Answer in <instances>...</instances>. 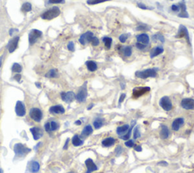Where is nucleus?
<instances>
[{
  "mask_svg": "<svg viewBox=\"0 0 194 173\" xmlns=\"http://www.w3.org/2000/svg\"><path fill=\"white\" fill-rule=\"evenodd\" d=\"M156 68H149V69H146L144 71H141V72H137L135 73L136 77H139V78H142L146 79L147 77H155L156 76Z\"/></svg>",
  "mask_w": 194,
  "mask_h": 173,
  "instance_id": "nucleus-1",
  "label": "nucleus"
},
{
  "mask_svg": "<svg viewBox=\"0 0 194 173\" xmlns=\"http://www.w3.org/2000/svg\"><path fill=\"white\" fill-rule=\"evenodd\" d=\"M60 12H60V9L58 7H53V8H50V9L43 14L41 18L45 19V20H51V19L58 17L60 15Z\"/></svg>",
  "mask_w": 194,
  "mask_h": 173,
  "instance_id": "nucleus-2",
  "label": "nucleus"
},
{
  "mask_svg": "<svg viewBox=\"0 0 194 173\" xmlns=\"http://www.w3.org/2000/svg\"><path fill=\"white\" fill-rule=\"evenodd\" d=\"M14 151L18 157H23L30 152V149L26 147L21 143H16L14 147Z\"/></svg>",
  "mask_w": 194,
  "mask_h": 173,
  "instance_id": "nucleus-3",
  "label": "nucleus"
},
{
  "mask_svg": "<svg viewBox=\"0 0 194 173\" xmlns=\"http://www.w3.org/2000/svg\"><path fill=\"white\" fill-rule=\"evenodd\" d=\"M149 91H150V88L149 86H138V87H135L133 90V98L137 99V98L142 96V95L149 92Z\"/></svg>",
  "mask_w": 194,
  "mask_h": 173,
  "instance_id": "nucleus-4",
  "label": "nucleus"
},
{
  "mask_svg": "<svg viewBox=\"0 0 194 173\" xmlns=\"http://www.w3.org/2000/svg\"><path fill=\"white\" fill-rule=\"evenodd\" d=\"M159 105L165 111H171L172 110V103H171V100L169 99L168 96H163L161 98L160 101H159Z\"/></svg>",
  "mask_w": 194,
  "mask_h": 173,
  "instance_id": "nucleus-5",
  "label": "nucleus"
},
{
  "mask_svg": "<svg viewBox=\"0 0 194 173\" xmlns=\"http://www.w3.org/2000/svg\"><path fill=\"white\" fill-rule=\"evenodd\" d=\"M87 85H86V83L84 84V85L82 86L81 89L79 91V92L78 93V94L76 95L75 98L80 103H82V102H84L87 99Z\"/></svg>",
  "mask_w": 194,
  "mask_h": 173,
  "instance_id": "nucleus-6",
  "label": "nucleus"
},
{
  "mask_svg": "<svg viewBox=\"0 0 194 173\" xmlns=\"http://www.w3.org/2000/svg\"><path fill=\"white\" fill-rule=\"evenodd\" d=\"M30 116L35 122H40L43 118V113L40 110L37 108H33L30 111Z\"/></svg>",
  "mask_w": 194,
  "mask_h": 173,
  "instance_id": "nucleus-7",
  "label": "nucleus"
},
{
  "mask_svg": "<svg viewBox=\"0 0 194 173\" xmlns=\"http://www.w3.org/2000/svg\"><path fill=\"white\" fill-rule=\"evenodd\" d=\"M42 34L43 33L40 30H36V29H34V30L30 31V34H29V42H30V44H34L36 41L37 40V39L42 36Z\"/></svg>",
  "mask_w": 194,
  "mask_h": 173,
  "instance_id": "nucleus-8",
  "label": "nucleus"
},
{
  "mask_svg": "<svg viewBox=\"0 0 194 173\" xmlns=\"http://www.w3.org/2000/svg\"><path fill=\"white\" fill-rule=\"evenodd\" d=\"M182 108L187 110H194V100L191 98H185L181 101V103Z\"/></svg>",
  "mask_w": 194,
  "mask_h": 173,
  "instance_id": "nucleus-9",
  "label": "nucleus"
},
{
  "mask_svg": "<svg viewBox=\"0 0 194 173\" xmlns=\"http://www.w3.org/2000/svg\"><path fill=\"white\" fill-rule=\"evenodd\" d=\"M93 37V34L92 32H87L86 34H82L80 36V39H79V42L81 43L82 45H85L87 43H90Z\"/></svg>",
  "mask_w": 194,
  "mask_h": 173,
  "instance_id": "nucleus-10",
  "label": "nucleus"
},
{
  "mask_svg": "<svg viewBox=\"0 0 194 173\" xmlns=\"http://www.w3.org/2000/svg\"><path fill=\"white\" fill-rule=\"evenodd\" d=\"M176 37L177 38L185 37L187 39V42L190 43V37H189L188 31L184 26H183V25L180 26L179 30H178V33L176 35Z\"/></svg>",
  "mask_w": 194,
  "mask_h": 173,
  "instance_id": "nucleus-11",
  "label": "nucleus"
},
{
  "mask_svg": "<svg viewBox=\"0 0 194 173\" xmlns=\"http://www.w3.org/2000/svg\"><path fill=\"white\" fill-rule=\"evenodd\" d=\"M183 124H184V119L183 118H177L171 124V128H172L173 131H178L183 126Z\"/></svg>",
  "mask_w": 194,
  "mask_h": 173,
  "instance_id": "nucleus-12",
  "label": "nucleus"
},
{
  "mask_svg": "<svg viewBox=\"0 0 194 173\" xmlns=\"http://www.w3.org/2000/svg\"><path fill=\"white\" fill-rule=\"evenodd\" d=\"M15 112L18 116H24L26 113V110H25V105L22 103V102L18 101L16 103V106H15Z\"/></svg>",
  "mask_w": 194,
  "mask_h": 173,
  "instance_id": "nucleus-13",
  "label": "nucleus"
},
{
  "mask_svg": "<svg viewBox=\"0 0 194 173\" xmlns=\"http://www.w3.org/2000/svg\"><path fill=\"white\" fill-rule=\"evenodd\" d=\"M85 165L87 168V171L86 173H91L94 172V171H97L98 169L97 165L94 163V162L92 161V159H87V160L85 161Z\"/></svg>",
  "mask_w": 194,
  "mask_h": 173,
  "instance_id": "nucleus-14",
  "label": "nucleus"
},
{
  "mask_svg": "<svg viewBox=\"0 0 194 173\" xmlns=\"http://www.w3.org/2000/svg\"><path fill=\"white\" fill-rule=\"evenodd\" d=\"M61 99L68 103H71V102L75 99V96H76L74 93L73 92H71V91H69V92H67V93H61Z\"/></svg>",
  "mask_w": 194,
  "mask_h": 173,
  "instance_id": "nucleus-15",
  "label": "nucleus"
},
{
  "mask_svg": "<svg viewBox=\"0 0 194 173\" xmlns=\"http://www.w3.org/2000/svg\"><path fill=\"white\" fill-rule=\"evenodd\" d=\"M30 131H31L33 136H34V140H39L41 137H43V130L39 129V128L37 127L32 128V129H30Z\"/></svg>",
  "mask_w": 194,
  "mask_h": 173,
  "instance_id": "nucleus-16",
  "label": "nucleus"
},
{
  "mask_svg": "<svg viewBox=\"0 0 194 173\" xmlns=\"http://www.w3.org/2000/svg\"><path fill=\"white\" fill-rule=\"evenodd\" d=\"M180 10H181V13L178 14V17L180 18H188V14L186 11V6H185V3L183 2V0H182L181 2L178 4Z\"/></svg>",
  "mask_w": 194,
  "mask_h": 173,
  "instance_id": "nucleus-17",
  "label": "nucleus"
},
{
  "mask_svg": "<svg viewBox=\"0 0 194 173\" xmlns=\"http://www.w3.org/2000/svg\"><path fill=\"white\" fill-rule=\"evenodd\" d=\"M59 128V125L56 122H47L45 124V129L46 131H56V130L58 129Z\"/></svg>",
  "mask_w": 194,
  "mask_h": 173,
  "instance_id": "nucleus-18",
  "label": "nucleus"
},
{
  "mask_svg": "<svg viewBox=\"0 0 194 173\" xmlns=\"http://www.w3.org/2000/svg\"><path fill=\"white\" fill-rule=\"evenodd\" d=\"M169 134H170V131H169V129H168V128L166 125H165V124H162V125H161L160 134H159L160 138L164 140L167 139L168 137H169Z\"/></svg>",
  "mask_w": 194,
  "mask_h": 173,
  "instance_id": "nucleus-19",
  "label": "nucleus"
},
{
  "mask_svg": "<svg viewBox=\"0 0 194 173\" xmlns=\"http://www.w3.org/2000/svg\"><path fill=\"white\" fill-rule=\"evenodd\" d=\"M130 129L129 124H124L122 126H120V127L117 128L116 132L117 134L119 136H123L125 134H127V132L128 131V130Z\"/></svg>",
  "mask_w": 194,
  "mask_h": 173,
  "instance_id": "nucleus-20",
  "label": "nucleus"
},
{
  "mask_svg": "<svg viewBox=\"0 0 194 173\" xmlns=\"http://www.w3.org/2000/svg\"><path fill=\"white\" fill-rule=\"evenodd\" d=\"M18 40H19V37H16L14 39H12V40L8 44V50H9V53H13L15 49L18 47Z\"/></svg>",
  "mask_w": 194,
  "mask_h": 173,
  "instance_id": "nucleus-21",
  "label": "nucleus"
},
{
  "mask_svg": "<svg viewBox=\"0 0 194 173\" xmlns=\"http://www.w3.org/2000/svg\"><path fill=\"white\" fill-rule=\"evenodd\" d=\"M49 112L54 114H63L65 112V109L61 105H54L49 109Z\"/></svg>",
  "mask_w": 194,
  "mask_h": 173,
  "instance_id": "nucleus-22",
  "label": "nucleus"
},
{
  "mask_svg": "<svg viewBox=\"0 0 194 173\" xmlns=\"http://www.w3.org/2000/svg\"><path fill=\"white\" fill-rule=\"evenodd\" d=\"M115 143V139L113 138H107L102 141V145L104 147H110Z\"/></svg>",
  "mask_w": 194,
  "mask_h": 173,
  "instance_id": "nucleus-23",
  "label": "nucleus"
},
{
  "mask_svg": "<svg viewBox=\"0 0 194 173\" xmlns=\"http://www.w3.org/2000/svg\"><path fill=\"white\" fill-rule=\"evenodd\" d=\"M137 41H138V43H142V44H144V45H147L149 42V36L146 34H140V35L137 36Z\"/></svg>",
  "mask_w": 194,
  "mask_h": 173,
  "instance_id": "nucleus-24",
  "label": "nucleus"
},
{
  "mask_svg": "<svg viewBox=\"0 0 194 173\" xmlns=\"http://www.w3.org/2000/svg\"><path fill=\"white\" fill-rule=\"evenodd\" d=\"M39 170V162L36 161H33L29 164V171L32 173H36Z\"/></svg>",
  "mask_w": 194,
  "mask_h": 173,
  "instance_id": "nucleus-25",
  "label": "nucleus"
},
{
  "mask_svg": "<svg viewBox=\"0 0 194 173\" xmlns=\"http://www.w3.org/2000/svg\"><path fill=\"white\" fill-rule=\"evenodd\" d=\"M163 51H164V49H163L162 47H160V46H157V47L153 48L150 53V57L152 58H154V57L159 56L161 53H162Z\"/></svg>",
  "mask_w": 194,
  "mask_h": 173,
  "instance_id": "nucleus-26",
  "label": "nucleus"
},
{
  "mask_svg": "<svg viewBox=\"0 0 194 173\" xmlns=\"http://www.w3.org/2000/svg\"><path fill=\"white\" fill-rule=\"evenodd\" d=\"M92 131H93V129H92V126L90 125V124H88V125L85 126V127L83 128V131H82V133H81V136L87 137V136L90 135V134L92 133Z\"/></svg>",
  "mask_w": 194,
  "mask_h": 173,
  "instance_id": "nucleus-27",
  "label": "nucleus"
},
{
  "mask_svg": "<svg viewBox=\"0 0 194 173\" xmlns=\"http://www.w3.org/2000/svg\"><path fill=\"white\" fill-rule=\"evenodd\" d=\"M135 124H136V122H135V121H133V122H132V123H131V125H130L129 130H128V132H127V134H125L124 135H123V136L121 137V139L124 140V141H127V140H129L130 139V135H131L132 131H133V127H134Z\"/></svg>",
  "mask_w": 194,
  "mask_h": 173,
  "instance_id": "nucleus-28",
  "label": "nucleus"
},
{
  "mask_svg": "<svg viewBox=\"0 0 194 173\" xmlns=\"http://www.w3.org/2000/svg\"><path fill=\"white\" fill-rule=\"evenodd\" d=\"M72 143H73V145L74 147H79L83 145V141L80 139V137L76 134V135L74 136L73 138H72Z\"/></svg>",
  "mask_w": 194,
  "mask_h": 173,
  "instance_id": "nucleus-29",
  "label": "nucleus"
},
{
  "mask_svg": "<svg viewBox=\"0 0 194 173\" xmlns=\"http://www.w3.org/2000/svg\"><path fill=\"white\" fill-rule=\"evenodd\" d=\"M86 65H87V69H88L90 72H95L97 69V65L96 62L93 61H87L86 62Z\"/></svg>",
  "mask_w": 194,
  "mask_h": 173,
  "instance_id": "nucleus-30",
  "label": "nucleus"
},
{
  "mask_svg": "<svg viewBox=\"0 0 194 173\" xmlns=\"http://www.w3.org/2000/svg\"><path fill=\"white\" fill-rule=\"evenodd\" d=\"M104 123V120L100 118H97L95 120L93 121V126L95 129H99L100 128L102 127Z\"/></svg>",
  "mask_w": 194,
  "mask_h": 173,
  "instance_id": "nucleus-31",
  "label": "nucleus"
},
{
  "mask_svg": "<svg viewBox=\"0 0 194 173\" xmlns=\"http://www.w3.org/2000/svg\"><path fill=\"white\" fill-rule=\"evenodd\" d=\"M102 41H103L105 43V46H106V49H109L111 48V43H112V39L110 37H105L102 39Z\"/></svg>",
  "mask_w": 194,
  "mask_h": 173,
  "instance_id": "nucleus-32",
  "label": "nucleus"
},
{
  "mask_svg": "<svg viewBox=\"0 0 194 173\" xmlns=\"http://www.w3.org/2000/svg\"><path fill=\"white\" fill-rule=\"evenodd\" d=\"M123 54L126 57H129L131 56L132 54V49L130 46H126V47L123 48Z\"/></svg>",
  "mask_w": 194,
  "mask_h": 173,
  "instance_id": "nucleus-33",
  "label": "nucleus"
},
{
  "mask_svg": "<svg viewBox=\"0 0 194 173\" xmlns=\"http://www.w3.org/2000/svg\"><path fill=\"white\" fill-rule=\"evenodd\" d=\"M31 9H32V6H31V4L29 2H25V4L22 6V8H21V10L23 12H30Z\"/></svg>",
  "mask_w": 194,
  "mask_h": 173,
  "instance_id": "nucleus-34",
  "label": "nucleus"
},
{
  "mask_svg": "<svg viewBox=\"0 0 194 173\" xmlns=\"http://www.w3.org/2000/svg\"><path fill=\"white\" fill-rule=\"evenodd\" d=\"M11 70H12L13 72H16V73H20L21 72L22 68L21 66L18 63H15L12 65V68H11Z\"/></svg>",
  "mask_w": 194,
  "mask_h": 173,
  "instance_id": "nucleus-35",
  "label": "nucleus"
},
{
  "mask_svg": "<svg viewBox=\"0 0 194 173\" xmlns=\"http://www.w3.org/2000/svg\"><path fill=\"white\" fill-rule=\"evenodd\" d=\"M141 137V133L140 131V127L137 126L133 130V138L134 139H137V138H140Z\"/></svg>",
  "mask_w": 194,
  "mask_h": 173,
  "instance_id": "nucleus-36",
  "label": "nucleus"
},
{
  "mask_svg": "<svg viewBox=\"0 0 194 173\" xmlns=\"http://www.w3.org/2000/svg\"><path fill=\"white\" fill-rule=\"evenodd\" d=\"M58 76V72L57 71L55 70V69H52V70L49 71L47 74H46V77H56Z\"/></svg>",
  "mask_w": 194,
  "mask_h": 173,
  "instance_id": "nucleus-37",
  "label": "nucleus"
},
{
  "mask_svg": "<svg viewBox=\"0 0 194 173\" xmlns=\"http://www.w3.org/2000/svg\"><path fill=\"white\" fill-rule=\"evenodd\" d=\"M110 1V0H87V4L89 5H96L99 3L104 2Z\"/></svg>",
  "mask_w": 194,
  "mask_h": 173,
  "instance_id": "nucleus-38",
  "label": "nucleus"
},
{
  "mask_svg": "<svg viewBox=\"0 0 194 173\" xmlns=\"http://www.w3.org/2000/svg\"><path fill=\"white\" fill-rule=\"evenodd\" d=\"M125 146L128 147L129 148H131V147H134V141H133V140H127L126 141H125Z\"/></svg>",
  "mask_w": 194,
  "mask_h": 173,
  "instance_id": "nucleus-39",
  "label": "nucleus"
},
{
  "mask_svg": "<svg viewBox=\"0 0 194 173\" xmlns=\"http://www.w3.org/2000/svg\"><path fill=\"white\" fill-rule=\"evenodd\" d=\"M115 153L116 156H120L121 154V153H123V147L121 146H120V145H118V146L116 147L115 148Z\"/></svg>",
  "mask_w": 194,
  "mask_h": 173,
  "instance_id": "nucleus-40",
  "label": "nucleus"
},
{
  "mask_svg": "<svg viewBox=\"0 0 194 173\" xmlns=\"http://www.w3.org/2000/svg\"><path fill=\"white\" fill-rule=\"evenodd\" d=\"M149 28V27L147 25L142 24V25L138 26V27H137V30H148Z\"/></svg>",
  "mask_w": 194,
  "mask_h": 173,
  "instance_id": "nucleus-41",
  "label": "nucleus"
},
{
  "mask_svg": "<svg viewBox=\"0 0 194 173\" xmlns=\"http://www.w3.org/2000/svg\"><path fill=\"white\" fill-rule=\"evenodd\" d=\"M152 40H153V41H156L157 40H159L162 41V43L164 42V37H163V36L162 35H154L153 37H152Z\"/></svg>",
  "mask_w": 194,
  "mask_h": 173,
  "instance_id": "nucleus-42",
  "label": "nucleus"
},
{
  "mask_svg": "<svg viewBox=\"0 0 194 173\" xmlns=\"http://www.w3.org/2000/svg\"><path fill=\"white\" fill-rule=\"evenodd\" d=\"M49 4H60L65 3V0H49Z\"/></svg>",
  "mask_w": 194,
  "mask_h": 173,
  "instance_id": "nucleus-43",
  "label": "nucleus"
},
{
  "mask_svg": "<svg viewBox=\"0 0 194 173\" xmlns=\"http://www.w3.org/2000/svg\"><path fill=\"white\" fill-rule=\"evenodd\" d=\"M91 43H92V46H98V45L99 44V39H98L97 37H94L93 38H92V41H91Z\"/></svg>",
  "mask_w": 194,
  "mask_h": 173,
  "instance_id": "nucleus-44",
  "label": "nucleus"
},
{
  "mask_svg": "<svg viewBox=\"0 0 194 173\" xmlns=\"http://www.w3.org/2000/svg\"><path fill=\"white\" fill-rule=\"evenodd\" d=\"M128 37V36L127 35V34H122L121 36H120L119 40L121 43H124V42H126Z\"/></svg>",
  "mask_w": 194,
  "mask_h": 173,
  "instance_id": "nucleus-45",
  "label": "nucleus"
},
{
  "mask_svg": "<svg viewBox=\"0 0 194 173\" xmlns=\"http://www.w3.org/2000/svg\"><path fill=\"white\" fill-rule=\"evenodd\" d=\"M68 49L70 50V51H72V52L74 51V43L70 42L69 43H68Z\"/></svg>",
  "mask_w": 194,
  "mask_h": 173,
  "instance_id": "nucleus-46",
  "label": "nucleus"
},
{
  "mask_svg": "<svg viewBox=\"0 0 194 173\" xmlns=\"http://www.w3.org/2000/svg\"><path fill=\"white\" fill-rule=\"evenodd\" d=\"M136 46L137 48H138L139 49H145L146 47H147V45H144V44H142V43H137L136 44Z\"/></svg>",
  "mask_w": 194,
  "mask_h": 173,
  "instance_id": "nucleus-47",
  "label": "nucleus"
},
{
  "mask_svg": "<svg viewBox=\"0 0 194 173\" xmlns=\"http://www.w3.org/2000/svg\"><path fill=\"white\" fill-rule=\"evenodd\" d=\"M125 97H126V94H125V93H122V94L121 95V96H120V98H119V101H118V103H119V105L121 104V103H122L124 100Z\"/></svg>",
  "mask_w": 194,
  "mask_h": 173,
  "instance_id": "nucleus-48",
  "label": "nucleus"
},
{
  "mask_svg": "<svg viewBox=\"0 0 194 173\" xmlns=\"http://www.w3.org/2000/svg\"><path fill=\"white\" fill-rule=\"evenodd\" d=\"M171 10H172L173 12H178L180 10V8L179 6H177V5H172V6H171Z\"/></svg>",
  "mask_w": 194,
  "mask_h": 173,
  "instance_id": "nucleus-49",
  "label": "nucleus"
},
{
  "mask_svg": "<svg viewBox=\"0 0 194 173\" xmlns=\"http://www.w3.org/2000/svg\"><path fill=\"white\" fill-rule=\"evenodd\" d=\"M158 165H160L162 166H167L168 164L167 162H165V161H161V162H158Z\"/></svg>",
  "mask_w": 194,
  "mask_h": 173,
  "instance_id": "nucleus-50",
  "label": "nucleus"
},
{
  "mask_svg": "<svg viewBox=\"0 0 194 173\" xmlns=\"http://www.w3.org/2000/svg\"><path fill=\"white\" fill-rule=\"evenodd\" d=\"M137 6H138L139 8H142V9H144V10L148 9V8H147V7L144 4H142V3H138V4H137Z\"/></svg>",
  "mask_w": 194,
  "mask_h": 173,
  "instance_id": "nucleus-51",
  "label": "nucleus"
},
{
  "mask_svg": "<svg viewBox=\"0 0 194 173\" xmlns=\"http://www.w3.org/2000/svg\"><path fill=\"white\" fill-rule=\"evenodd\" d=\"M134 150L135 151L137 152H141L142 151L141 146H140V145H136V146H134Z\"/></svg>",
  "mask_w": 194,
  "mask_h": 173,
  "instance_id": "nucleus-52",
  "label": "nucleus"
},
{
  "mask_svg": "<svg viewBox=\"0 0 194 173\" xmlns=\"http://www.w3.org/2000/svg\"><path fill=\"white\" fill-rule=\"evenodd\" d=\"M20 77H21V76H20V74H17V75H15V80L18 81H20Z\"/></svg>",
  "mask_w": 194,
  "mask_h": 173,
  "instance_id": "nucleus-53",
  "label": "nucleus"
},
{
  "mask_svg": "<svg viewBox=\"0 0 194 173\" xmlns=\"http://www.w3.org/2000/svg\"><path fill=\"white\" fill-rule=\"evenodd\" d=\"M68 141H69V139H67L66 142H65V145L64 146V149H66L68 147Z\"/></svg>",
  "mask_w": 194,
  "mask_h": 173,
  "instance_id": "nucleus-54",
  "label": "nucleus"
},
{
  "mask_svg": "<svg viewBox=\"0 0 194 173\" xmlns=\"http://www.w3.org/2000/svg\"><path fill=\"white\" fill-rule=\"evenodd\" d=\"M75 124H77V125H80L81 124V122H80V120H78L75 122Z\"/></svg>",
  "mask_w": 194,
  "mask_h": 173,
  "instance_id": "nucleus-55",
  "label": "nucleus"
},
{
  "mask_svg": "<svg viewBox=\"0 0 194 173\" xmlns=\"http://www.w3.org/2000/svg\"><path fill=\"white\" fill-rule=\"evenodd\" d=\"M93 105H94L93 104H90V105H89V107H88V108H87V110H91V109H92V107H93Z\"/></svg>",
  "mask_w": 194,
  "mask_h": 173,
  "instance_id": "nucleus-56",
  "label": "nucleus"
},
{
  "mask_svg": "<svg viewBox=\"0 0 194 173\" xmlns=\"http://www.w3.org/2000/svg\"><path fill=\"white\" fill-rule=\"evenodd\" d=\"M0 173H3V171H2V169H0Z\"/></svg>",
  "mask_w": 194,
  "mask_h": 173,
  "instance_id": "nucleus-57",
  "label": "nucleus"
},
{
  "mask_svg": "<svg viewBox=\"0 0 194 173\" xmlns=\"http://www.w3.org/2000/svg\"><path fill=\"white\" fill-rule=\"evenodd\" d=\"M1 65H2V61H1V59H0V67H1Z\"/></svg>",
  "mask_w": 194,
  "mask_h": 173,
  "instance_id": "nucleus-58",
  "label": "nucleus"
},
{
  "mask_svg": "<svg viewBox=\"0 0 194 173\" xmlns=\"http://www.w3.org/2000/svg\"><path fill=\"white\" fill-rule=\"evenodd\" d=\"M69 173H74V172H69Z\"/></svg>",
  "mask_w": 194,
  "mask_h": 173,
  "instance_id": "nucleus-59",
  "label": "nucleus"
}]
</instances>
